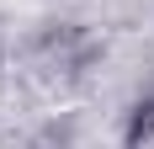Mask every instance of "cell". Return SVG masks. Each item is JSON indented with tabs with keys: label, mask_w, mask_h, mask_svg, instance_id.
Wrapping results in <instances>:
<instances>
[{
	"label": "cell",
	"mask_w": 154,
	"mask_h": 149,
	"mask_svg": "<svg viewBox=\"0 0 154 149\" xmlns=\"http://www.w3.org/2000/svg\"><path fill=\"white\" fill-rule=\"evenodd\" d=\"M122 149H154V96L128 112V122H122Z\"/></svg>",
	"instance_id": "obj_2"
},
{
	"label": "cell",
	"mask_w": 154,
	"mask_h": 149,
	"mask_svg": "<svg viewBox=\"0 0 154 149\" xmlns=\"http://www.w3.org/2000/svg\"><path fill=\"white\" fill-rule=\"evenodd\" d=\"M101 53H106V43H101L91 27H80V21H53V27H43L32 37L27 64L37 69V80H48V85H69V80H80Z\"/></svg>",
	"instance_id": "obj_1"
}]
</instances>
